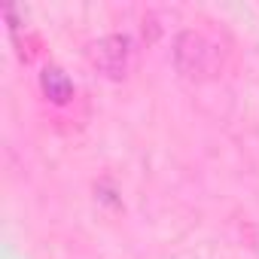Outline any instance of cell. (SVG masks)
<instances>
[{"instance_id":"cell-1","label":"cell","mask_w":259,"mask_h":259,"mask_svg":"<svg viewBox=\"0 0 259 259\" xmlns=\"http://www.w3.org/2000/svg\"><path fill=\"white\" fill-rule=\"evenodd\" d=\"M174 67L186 79H204L217 70V49L198 31H180L174 40Z\"/></svg>"},{"instance_id":"cell-2","label":"cell","mask_w":259,"mask_h":259,"mask_svg":"<svg viewBox=\"0 0 259 259\" xmlns=\"http://www.w3.org/2000/svg\"><path fill=\"white\" fill-rule=\"evenodd\" d=\"M92 67L98 73H104L107 79L119 82L128 76V61H132V37L128 34H107L98 37L95 43H89L85 49Z\"/></svg>"},{"instance_id":"cell-3","label":"cell","mask_w":259,"mask_h":259,"mask_svg":"<svg viewBox=\"0 0 259 259\" xmlns=\"http://www.w3.org/2000/svg\"><path fill=\"white\" fill-rule=\"evenodd\" d=\"M40 89H43V95H46L52 104H58V107H64V104L73 101V79H70L61 67H55V64H46V67L40 70Z\"/></svg>"}]
</instances>
